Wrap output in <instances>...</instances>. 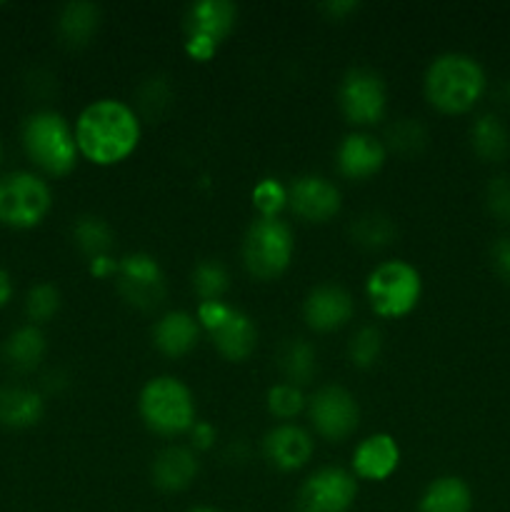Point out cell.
<instances>
[{
  "instance_id": "5b68a950",
  "label": "cell",
  "mask_w": 510,
  "mask_h": 512,
  "mask_svg": "<svg viewBox=\"0 0 510 512\" xmlns=\"http://www.w3.org/2000/svg\"><path fill=\"white\" fill-rule=\"evenodd\" d=\"M293 258V233L278 218H258L250 223L243 240V260L250 275L260 280L278 278Z\"/></svg>"
},
{
  "instance_id": "9c48e42d",
  "label": "cell",
  "mask_w": 510,
  "mask_h": 512,
  "mask_svg": "<svg viewBox=\"0 0 510 512\" xmlns=\"http://www.w3.org/2000/svg\"><path fill=\"white\" fill-rule=\"evenodd\" d=\"M235 5L228 0H200L185 13V50L195 60H210L235 25Z\"/></svg>"
},
{
  "instance_id": "484cf974",
  "label": "cell",
  "mask_w": 510,
  "mask_h": 512,
  "mask_svg": "<svg viewBox=\"0 0 510 512\" xmlns=\"http://www.w3.org/2000/svg\"><path fill=\"white\" fill-rule=\"evenodd\" d=\"M278 365L283 370V375L288 378L290 385H305L313 380V375L318 373V360H315L313 345L305 343V340L295 338L280 348L278 353Z\"/></svg>"
},
{
  "instance_id": "b9f144b4",
  "label": "cell",
  "mask_w": 510,
  "mask_h": 512,
  "mask_svg": "<svg viewBox=\"0 0 510 512\" xmlns=\"http://www.w3.org/2000/svg\"><path fill=\"white\" fill-rule=\"evenodd\" d=\"M0 153H3V145H0Z\"/></svg>"
},
{
  "instance_id": "d6a6232c",
  "label": "cell",
  "mask_w": 510,
  "mask_h": 512,
  "mask_svg": "<svg viewBox=\"0 0 510 512\" xmlns=\"http://www.w3.org/2000/svg\"><path fill=\"white\" fill-rule=\"evenodd\" d=\"M253 205L260 210V218H278L280 210L288 205V188L273 178L260 180L253 188Z\"/></svg>"
},
{
  "instance_id": "f1b7e54d",
  "label": "cell",
  "mask_w": 510,
  "mask_h": 512,
  "mask_svg": "<svg viewBox=\"0 0 510 512\" xmlns=\"http://www.w3.org/2000/svg\"><path fill=\"white\" fill-rule=\"evenodd\" d=\"M230 278L228 270L218 263V260H203L198 268L193 270V288L200 295V303H208V300H220L228 290Z\"/></svg>"
},
{
  "instance_id": "52a82bcc",
  "label": "cell",
  "mask_w": 510,
  "mask_h": 512,
  "mask_svg": "<svg viewBox=\"0 0 510 512\" xmlns=\"http://www.w3.org/2000/svg\"><path fill=\"white\" fill-rule=\"evenodd\" d=\"M50 210V188L38 175L8 173L0 178V223L10 228H33Z\"/></svg>"
},
{
  "instance_id": "7c38bea8",
  "label": "cell",
  "mask_w": 510,
  "mask_h": 512,
  "mask_svg": "<svg viewBox=\"0 0 510 512\" xmlns=\"http://www.w3.org/2000/svg\"><path fill=\"white\" fill-rule=\"evenodd\" d=\"M308 415L323 438L343 440L358 428L360 410L348 390L340 385H325L308 400Z\"/></svg>"
},
{
  "instance_id": "cb8c5ba5",
  "label": "cell",
  "mask_w": 510,
  "mask_h": 512,
  "mask_svg": "<svg viewBox=\"0 0 510 512\" xmlns=\"http://www.w3.org/2000/svg\"><path fill=\"white\" fill-rule=\"evenodd\" d=\"M5 363L15 370H33L45 355V338L38 325H23L3 345Z\"/></svg>"
},
{
  "instance_id": "44dd1931",
  "label": "cell",
  "mask_w": 510,
  "mask_h": 512,
  "mask_svg": "<svg viewBox=\"0 0 510 512\" xmlns=\"http://www.w3.org/2000/svg\"><path fill=\"white\" fill-rule=\"evenodd\" d=\"M470 145L485 163H500L510 153V130L495 113H483L470 128Z\"/></svg>"
},
{
  "instance_id": "8992f818",
  "label": "cell",
  "mask_w": 510,
  "mask_h": 512,
  "mask_svg": "<svg viewBox=\"0 0 510 512\" xmlns=\"http://www.w3.org/2000/svg\"><path fill=\"white\" fill-rule=\"evenodd\" d=\"M365 290L375 313L383 318H400L418 305L423 280L418 270L405 260H388L368 275Z\"/></svg>"
},
{
  "instance_id": "74e56055",
  "label": "cell",
  "mask_w": 510,
  "mask_h": 512,
  "mask_svg": "<svg viewBox=\"0 0 510 512\" xmlns=\"http://www.w3.org/2000/svg\"><path fill=\"white\" fill-rule=\"evenodd\" d=\"M118 265L120 263H115L110 255H103V258L90 260V270H93L95 275H100V278H105V275H110V273H118Z\"/></svg>"
},
{
  "instance_id": "7402d4cb",
  "label": "cell",
  "mask_w": 510,
  "mask_h": 512,
  "mask_svg": "<svg viewBox=\"0 0 510 512\" xmlns=\"http://www.w3.org/2000/svg\"><path fill=\"white\" fill-rule=\"evenodd\" d=\"M470 508H473V493L465 480L453 475L433 480L418 505L420 512H470Z\"/></svg>"
},
{
  "instance_id": "f546056e",
  "label": "cell",
  "mask_w": 510,
  "mask_h": 512,
  "mask_svg": "<svg viewBox=\"0 0 510 512\" xmlns=\"http://www.w3.org/2000/svg\"><path fill=\"white\" fill-rule=\"evenodd\" d=\"M425 140H428V133H425L423 125L413 118H400L388 128V145L400 155L420 153Z\"/></svg>"
},
{
  "instance_id": "f35d334b",
  "label": "cell",
  "mask_w": 510,
  "mask_h": 512,
  "mask_svg": "<svg viewBox=\"0 0 510 512\" xmlns=\"http://www.w3.org/2000/svg\"><path fill=\"white\" fill-rule=\"evenodd\" d=\"M193 438L198 440L200 448H208L210 440H213V428H210V425H205V423H198L193 428Z\"/></svg>"
},
{
  "instance_id": "d590c367",
  "label": "cell",
  "mask_w": 510,
  "mask_h": 512,
  "mask_svg": "<svg viewBox=\"0 0 510 512\" xmlns=\"http://www.w3.org/2000/svg\"><path fill=\"white\" fill-rule=\"evenodd\" d=\"M170 100V88L168 83H163L160 78L148 80V83L140 88V105H143L145 113H153V103H155V113H158L160 105H165Z\"/></svg>"
},
{
  "instance_id": "ac0fdd59",
  "label": "cell",
  "mask_w": 510,
  "mask_h": 512,
  "mask_svg": "<svg viewBox=\"0 0 510 512\" xmlns=\"http://www.w3.org/2000/svg\"><path fill=\"white\" fill-rule=\"evenodd\" d=\"M400 463V450L390 435L378 433L365 438L355 448L353 468L360 478L365 480H385L390 473H395Z\"/></svg>"
},
{
  "instance_id": "4dcf8cb0",
  "label": "cell",
  "mask_w": 510,
  "mask_h": 512,
  "mask_svg": "<svg viewBox=\"0 0 510 512\" xmlns=\"http://www.w3.org/2000/svg\"><path fill=\"white\" fill-rule=\"evenodd\" d=\"M305 408V398L300 393L298 385H290V383H280L273 385L268 390V410L270 415L280 420H290Z\"/></svg>"
},
{
  "instance_id": "836d02e7",
  "label": "cell",
  "mask_w": 510,
  "mask_h": 512,
  "mask_svg": "<svg viewBox=\"0 0 510 512\" xmlns=\"http://www.w3.org/2000/svg\"><path fill=\"white\" fill-rule=\"evenodd\" d=\"M380 348H383V335L378 328H360L350 340V360L358 368H370L378 360Z\"/></svg>"
},
{
  "instance_id": "3957f363",
  "label": "cell",
  "mask_w": 510,
  "mask_h": 512,
  "mask_svg": "<svg viewBox=\"0 0 510 512\" xmlns=\"http://www.w3.org/2000/svg\"><path fill=\"white\" fill-rule=\"evenodd\" d=\"M23 145L30 160L50 175L70 173L78 158V143L68 120L53 110H40L25 120Z\"/></svg>"
},
{
  "instance_id": "ffe728a7",
  "label": "cell",
  "mask_w": 510,
  "mask_h": 512,
  "mask_svg": "<svg viewBox=\"0 0 510 512\" xmlns=\"http://www.w3.org/2000/svg\"><path fill=\"white\" fill-rule=\"evenodd\" d=\"M195 475H198V460L188 448H178V445L155 455L153 468H150V478L165 493H178L188 488Z\"/></svg>"
},
{
  "instance_id": "83f0119b",
  "label": "cell",
  "mask_w": 510,
  "mask_h": 512,
  "mask_svg": "<svg viewBox=\"0 0 510 512\" xmlns=\"http://www.w3.org/2000/svg\"><path fill=\"white\" fill-rule=\"evenodd\" d=\"M73 235L78 248L83 250L90 260L110 255V250H113V230H110V225L105 223V220L95 218V215H83V218H78Z\"/></svg>"
},
{
  "instance_id": "4fadbf2b",
  "label": "cell",
  "mask_w": 510,
  "mask_h": 512,
  "mask_svg": "<svg viewBox=\"0 0 510 512\" xmlns=\"http://www.w3.org/2000/svg\"><path fill=\"white\" fill-rule=\"evenodd\" d=\"M120 295L140 310H153L165 298V278L155 258L145 253L128 255L118 265Z\"/></svg>"
},
{
  "instance_id": "60d3db41",
  "label": "cell",
  "mask_w": 510,
  "mask_h": 512,
  "mask_svg": "<svg viewBox=\"0 0 510 512\" xmlns=\"http://www.w3.org/2000/svg\"><path fill=\"white\" fill-rule=\"evenodd\" d=\"M188 512H218V510H213V508H195V510H188Z\"/></svg>"
},
{
  "instance_id": "1f68e13d",
  "label": "cell",
  "mask_w": 510,
  "mask_h": 512,
  "mask_svg": "<svg viewBox=\"0 0 510 512\" xmlns=\"http://www.w3.org/2000/svg\"><path fill=\"white\" fill-rule=\"evenodd\" d=\"M60 308V293L50 283H40L30 288L28 300H25V313L33 323H48Z\"/></svg>"
},
{
  "instance_id": "6da1fadb",
  "label": "cell",
  "mask_w": 510,
  "mask_h": 512,
  "mask_svg": "<svg viewBox=\"0 0 510 512\" xmlns=\"http://www.w3.org/2000/svg\"><path fill=\"white\" fill-rule=\"evenodd\" d=\"M140 140V120L130 105L103 98L90 103L75 123V143L95 165H113L128 158Z\"/></svg>"
},
{
  "instance_id": "30bf717a",
  "label": "cell",
  "mask_w": 510,
  "mask_h": 512,
  "mask_svg": "<svg viewBox=\"0 0 510 512\" xmlns=\"http://www.w3.org/2000/svg\"><path fill=\"white\" fill-rule=\"evenodd\" d=\"M340 110L355 125H370L383 118L388 93L378 73L368 68H353L345 73L338 90Z\"/></svg>"
},
{
  "instance_id": "e0dca14e",
  "label": "cell",
  "mask_w": 510,
  "mask_h": 512,
  "mask_svg": "<svg viewBox=\"0 0 510 512\" xmlns=\"http://www.w3.org/2000/svg\"><path fill=\"white\" fill-rule=\"evenodd\" d=\"M385 163V145L368 133H353L340 143L338 168L345 178L363 180L378 173Z\"/></svg>"
},
{
  "instance_id": "ba28073f",
  "label": "cell",
  "mask_w": 510,
  "mask_h": 512,
  "mask_svg": "<svg viewBox=\"0 0 510 512\" xmlns=\"http://www.w3.org/2000/svg\"><path fill=\"white\" fill-rule=\"evenodd\" d=\"M198 323L208 330L213 345L228 360H245L255 350L258 333H255L253 320L240 310L225 305L223 300L200 303Z\"/></svg>"
},
{
  "instance_id": "4316f807",
  "label": "cell",
  "mask_w": 510,
  "mask_h": 512,
  "mask_svg": "<svg viewBox=\"0 0 510 512\" xmlns=\"http://www.w3.org/2000/svg\"><path fill=\"white\" fill-rule=\"evenodd\" d=\"M350 233H353L355 243L363 248H385L395 240V223L390 215L380 213V210H368L353 220Z\"/></svg>"
},
{
  "instance_id": "9a60e30c",
  "label": "cell",
  "mask_w": 510,
  "mask_h": 512,
  "mask_svg": "<svg viewBox=\"0 0 510 512\" xmlns=\"http://www.w3.org/2000/svg\"><path fill=\"white\" fill-rule=\"evenodd\" d=\"M303 313L310 328L320 330V333H330V330L340 328V325L350 320V315H353V298L340 285H318L305 298Z\"/></svg>"
},
{
  "instance_id": "e575fe53",
  "label": "cell",
  "mask_w": 510,
  "mask_h": 512,
  "mask_svg": "<svg viewBox=\"0 0 510 512\" xmlns=\"http://www.w3.org/2000/svg\"><path fill=\"white\" fill-rule=\"evenodd\" d=\"M485 208L500 223H510V175H495L485 185Z\"/></svg>"
},
{
  "instance_id": "d4e9b609",
  "label": "cell",
  "mask_w": 510,
  "mask_h": 512,
  "mask_svg": "<svg viewBox=\"0 0 510 512\" xmlns=\"http://www.w3.org/2000/svg\"><path fill=\"white\" fill-rule=\"evenodd\" d=\"M100 8L93 3H68L60 10L58 30L65 43L85 45L98 28Z\"/></svg>"
},
{
  "instance_id": "2e32d148",
  "label": "cell",
  "mask_w": 510,
  "mask_h": 512,
  "mask_svg": "<svg viewBox=\"0 0 510 512\" xmlns=\"http://www.w3.org/2000/svg\"><path fill=\"white\" fill-rule=\"evenodd\" d=\"M265 458L280 470H298L303 468L305 463L313 455V438L305 433L298 425H278L275 430H270L265 435Z\"/></svg>"
},
{
  "instance_id": "277c9868",
  "label": "cell",
  "mask_w": 510,
  "mask_h": 512,
  "mask_svg": "<svg viewBox=\"0 0 510 512\" xmlns=\"http://www.w3.org/2000/svg\"><path fill=\"white\" fill-rule=\"evenodd\" d=\"M138 408L145 425L160 435H178L193 428V395L170 375H160L145 385Z\"/></svg>"
},
{
  "instance_id": "8fae6325",
  "label": "cell",
  "mask_w": 510,
  "mask_h": 512,
  "mask_svg": "<svg viewBox=\"0 0 510 512\" xmlns=\"http://www.w3.org/2000/svg\"><path fill=\"white\" fill-rule=\"evenodd\" d=\"M358 495V483L343 468H320L298 493V512H348Z\"/></svg>"
},
{
  "instance_id": "7a4b0ae2",
  "label": "cell",
  "mask_w": 510,
  "mask_h": 512,
  "mask_svg": "<svg viewBox=\"0 0 510 512\" xmlns=\"http://www.w3.org/2000/svg\"><path fill=\"white\" fill-rule=\"evenodd\" d=\"M485 93V70L465 53H443L425 70V98L443 113H465Z\"/></svg>"
},
{
  "instance_id": "8d00e7d4",
  "label": "cell",
  "mask_w": 510,
  "mask_h": 512,
  "mask_svg": "<svg viewBox=\"0 0 510 512\" xmlns=\"http://www.w3.org/2000/svg\"><path fill=\"white\" fill-rule=\"evenodd\" d=\"M490 263H493V270L498 273L500 280L510 283V235H503L493 243L490 248Z\"/></svg>"
},
{
  "instance_id": "603a6c76",
  "label": "cell",
  "mask_w": 510,
  "mask_h": 512,
  "mask_svg": "<svg viewBox=\"0 0 510 512\" xmlns=\"http://www.w3.org/2000/svg\"><path fill=\"white\" fill-rule=\"evenodd\" d=\"M43 418V400L25 388H0V425L30 428Z\"/></svg>"
},
{
  "instance_id": "ab89813d",
  "label": "cell",
  "mask_w": 510,
  "mask_h": 512,
  "mask_svg": "<svg viewBox=\"0 0 510 512\" xmlns=\"http://www.w3.org/2000/svg\"><path fill=\"white\" fill-rule=\"evenodd\" d=\"M10 295H13V283H10V275L0 268V308L8 303Z\"/></svg>"
},
{
  "instance_id": "d6986e66",
  "label": "cell",
  "mask_w": 510,
  "mask_h": 512,
  "mask_svg": "<svg viewBox=\"0 0 510 512\" xmlns=\"http://www.w3.org/2000/svg\"><path fill=\"white\" fill-rule=\"evenodd\" d=\"M198 335V320L190 313H185V310H173V313H165L155 323L153 343L160 353L170 355V358H180V355L190 353L195 348Z\"/></svg>"
},
{
  "instance_id": "5bb4252c",
  "label": "cell",
  "mask_w": 510,
  "mask_h": 512,
  "mask_svg": "<svg viewBox=\"0 0 510 512\" xmlns=\"http://www.w3.org/2000/svg\"><path fill=\"white\" fill-rule=\"evenodd\" d=\"M288 203L300 218L325 223L340 210V190L323 175H300L290 183Z\"/></svg>"
}]
</instances>
